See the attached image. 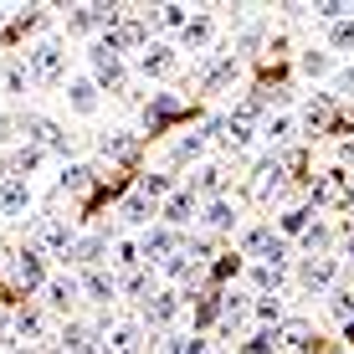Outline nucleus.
<instances>
[{"label": "nucleus", "instance_id": "54", "mask_svg": "<svg viewBox=\"0 0 354 354\" xmlns=\"http://www.w3.org/2000/svg\"><path fill=\"white\" fill-rule=\"evenodd\" d=\"M344 328H349V344H354V319H349V324H344Z\"/></svg>", "mask_w": 354, "mask_h": 354}, {"label": "nucleus", "instance_id": "12", "mask_svg": "<svg viewBox=\"0 0 354 354\" xmlns=\"http://www.w3.org/2000/svg\"><path fill=\"white\" fill-rule=\"evenodd\" d=\"M349 185H354V175H344V169L319 175V180H313V211H319V205H344L349 201Z\"/></svg>", "mask_w": 354, "mask_h": 354}, {"label": "nucleus", "instance_id": "22", "mask_svg": "<svg viewBox=\"0 0 354 354\" xmlns=\"http://www.w3.org/2000/svg\"><path fill=\"white\" fill-rule=\"evenodd\" d=\"M236 221H241V216H236V205H231L226 195H221V201H211V205H205V216H201V226L211 231V236H226V231H236Z\"/></svg>", "mask_w": 354, "mask_h": 354}, {"label": "nucleus", "instance_id": "36", "mask_svg": "<svg viewBox=\"0 0 354 354\" xmlns=\"http://www.w3.org/2000/svg\"><path fill=\"white\" fill-rule=\"evenodd\" d=\"M93 175H97L93 165H67V169H62V180H57V185H62V190H72V195H82V190L93 185Z\"/></svg>", "mask_w": 354, "mask_h": 354}, {"label": "nucleus", "instance_id": "30", "mask_svg": "<svg viewBox=\"0 0 354 354\" xmlns=\"http://www.w3.org/2000/svg\"><path fill=\"white\" fill-rule=\"evenodd\" d=\"M288 283V267H272V262H257L252 267V288H257V298H267L272 288Z\"/></svg>", "mask_w": 354, "mask_h": 354}, {"label": "nucleus", "instance_id": "52", "mask_svg": "<svg viewBox=\"0 0 354 354\" xmlns=\"http://www.w3.org/2000/svg\"><path fill=\"white\" fill-rule=\"evenodd\" d=\"M344 216H349V226H354V185H349V201H344Z\"/></svg>", "mask_w": 354, "mask_h": 354}, {"label": "nucleus", "instance_id": "13", "mask_svg": "<svg viewBox=\"0 0 354 354\" xmlns=\"http://www.w3.org/2000/svg\"><path fill=\"white\" fill-rule=\"evenodd\" d=\"M272 344H277V354H308L313 349V328L303 319H288V324L272 328Z\"/></svg>", "mask_w": 354, "mask_h": 354}, {"label": "nucleus", "instance_id": "35", "mask_svg": "<svg viewBox=\"0 0 354 354\" xmlns=\"http://www.w3.org/2000/svg\"><path fill=\"white\" fill-rule=\"evenodd\" d=\"M0 88H6V93H26L31 88V72H26V62H6V67H0Z\"/></svg>", "mask_w": 354, "mask_h": 354}, {"label": "nucleus", "instance_id": "23", "mask_svg": "<svg viewBox=\"0 0 354 354\" xmlns=\"http://www.w3.org/2000/svg\"><path fill=\"white\" fill-rule=\"evenodd\" d=\"M180 41H185L190 52H205V46L216 41V16H205V10H201V16H190V26L180 31Z\"/></svg>", "mask_w": 354, "mask_h": 354}, {"label": "nucleus", "instance_id": "26", "mask_svg": "<svg viewBox=\"0 0 354 354\" xmlns=\"http://www.w3.org/2000/svg\"><path fill=\"white\" fill-rule=\"evenodd\" d=\"M328 118H334V97H324V93H319V97H308V103H303L298 124L313 133V129H328Z\"/></svg>", "mask_w": 354, "mask_h": 354}, {"label": "nucleus", "instance_id": "10", "mask_svg": "<svg viewBox=\"0 0 354 354\" xmlns=\"http://www.w3.org/2000/svg\"><path fill=\"white\" fill-rule=\"evenodd\" d=\"M93 82H97V88H124V57H113V52H108V46L103 41H93Z\"/></svg>", "mask_w": 354, "mask_h": 354}, {"label": "nucleus", "instance_id": "14", "mask_svg": "<svg viewBox=\"0 0 354 354\" xmlns=\"http://www.w3.org/2000/svg\"><path fill=\"white\" fill-rule=\"evenodd\" d=\"M57 349L62 354H103V339H97L93 324H67L62 334H57Z\"/></svg>", "mask_w": 354, "mask_h": 354}, {"label": "nucleus", "instance_id": "29", "mask_svg": "<svg viewBox=\"0 0 354 354\" xmlns=\"http://www.w3.org/2000/svg\"><path fill=\"white\" fill-rule=\"evenodd\" d=\"M221 190H226V169L221 165H201V169H195V195L221 201Z\"/></svg>", "mask_w": 354, "mask_h": 354}, {"label": "nucleus", "instance_id": "47", "mask_svg": "<svg viewBox=\"0 0 354 354\" xmlns=\"http://www.w3.org/2000/svg\"><path fill=\"white\" fill-rule=\"evenodd\" d=\"M334 97H349V103H354V67L334 72Z\"/></svg>", "mask_w": 354, "mask_h": 354}, {"label": "nucleus", "instance_id": "28", "mask_svg": "<svg viewBox=\"0 0 354 354\" xmlns=\"http://www.w3.org/2000/svg\"><path fill=\"white\" fill-rule=\"evenodd\" d=\"M298 241H303V252H308V257H328V247H334V226H328V221H313Z\"/></svg>", "mask_w": 354, "mask_h": 354}, {"label": "nucleus", "instance_id": "31", "mask_svg": "<svg viewBox=\"0 0 354 354\" xmlns=\"http://www.w3.org/2000/svg\"><path fill=\"white\" fill-rule=\"evenodd\" d=\"M139 262H144V252H139V241H129V236H118L113 241V267H118V272H139Z\"/></svg>", "mask_w": 354, "mask_h": 354}, {"label": "nucleus", "instance_id": "42", "mask_svg": "<svg viewBox=\"0 0 354 354\" xmlns=\"http://www.w3.org/2000/svg\"><path fill=\"white\" fill-rule=\"evenodd\" d=\"M328 313H334L339 324H349L354 319V292L349 288H334V292H328Z\"/></svg>", "mask_w": 354, "mask_h": 354}, {"label": "nucleus", "instance_id": "44", "mask_svg": "<svg viewBox=\"0 0 354 354\" xmlns=\"http://www.w3.org/2000/svg\"><path fill=\"white\" fill-rule=\"evenodd\" d=\"M303 77H328V67H334V62H328V52H303Z\"/></svg>", "mask_w": 354, "mask_h": 354}, {"label": "nucleus", "instance_id": "5", "mask_svg": "<svg viewBox=\"0 0 354 354\" xmlns=\"http://www.w3.org/2000/svg\"><path fill=\"white\" fill-rule=\"evenodd\" d=\"M139 252H144V262H169V257L180 252V231L165 226V221H154V226L139 236Z\"/></svg>", "mask_w": 354, "mask_h": 354}, {"label": "nucleus", "instance_id": "48", "mask_svg": "<svg viewBox=\"0 0 354 354\" xmlns=\"http://www.w3.org/2000/svg\"><path fill=\"white\" fill-rule=\"evenodd\" d=\"M169 113H180V97H154V103H149V118H169Z\"/></svg>", "mask_w": 354, "mask_h": 354}, {"label": "nucleus", "instance_id": "15", "mask_svg": "<svg viewBox=\"0 0 354 354\" xmlns=\"http://www.w3.org/2000/svg\"><path fill=\"white\" fill-rule=\"evenodd\" d=\"M154 216H160V205H154L144 190H129L124 201H118V221H124V226H144V231H149Z\"/></svg>", "mask_w": 354, "mask_h": 354}, {"label": "nucleus", "instance_id": "25", "mask_svg": "<svg viewBox=\"0 0 354 354\" xmlns=\"http://www.w3.org/2000/svg\"><path fill=\"white\" fill-rule=\"evenodd\" d=\"M67 103L77 113H97V82L93 77H67Z\"/></svg>", "mask_w": 354, "mask_h": 354}, {"label": "nucleus", "instance_id": "49", "mask_svg": "<svg viewBox=\"0 0 354 354\" xmlns=\"http://www.w3.org/2000/svg\"><path fill=\"white\" fill-rule=\"evenodd\" d=\"M180 354H216V349H211V339L195 334V339H185V349H180Z\"/></svg>", "mask_w": 354, "mask_h": 354}, {"label": "nucleus", "instance_id": "18", "mask_svg": "<svg viewBox=\"0 0 354 354\" xmlns=\"http://www.w3.org/2000/svg\"><path fill=\"white\" fill-rule=\"evenodd\" d=\"M334 277H339V257H308V262H303V272H298V283L308 292H328V288H334Z\"/></svg>", "mask_w": 354, "mask_h": 354}, {"label": "nucleus", "instance_id": "40", "mask_svg": "<svg viewBox=\"0 0 354 354\" xmlns=\"http://www.w3.org/2000/svg\"><path fill=\"white\" fill-rule=\"evenodd\" d=\"M328 46H334V52H354V16L328 26Z\"/></svg>", "mask_w": 354, "mask_h": 354}, {"label": "nucleus", "instance_id": "34", "mask_svg": "<svg viewBox=\"0 0 354 354\" xmlns=\"http://www.w3.org/2000/svg\"><path fill=\"white\" fill-rule=\"evenodd\" d=\"M292 129H298V118H292V113H272V118L262 124V139H267V144H288Z\"/></svg>", "mask_w": 354, "mask_h": 354}, {"label": "nucleus", "instance_id": "19", "mask_svg": "<svg viewBox=\"0 0 354 354\" xmlns=\"http://www.w3.org/2000/svg\"><path fill=\"white\" fill-rule=\"evenodd\" d=\"M77 298H82L77 277H46V308H52V313H72Z\"/></svg>", "mask_w": 354, "mask_h": 354}, {"label": "nucleus", "instance_id": "50", "mask_svg": "<svg viewBox=\"0 0 354 354\" xmlns=\"http://www.w3.org/2000/svg\"><path fill=\"white\" fill-rule=\"evenodd\" d=\"M16 129H21V124H10V118H6V113H0V149H6V144H10V139H16Z\"/></svg>", "mask_w": 354, "mask_h": 354}, {"label": "nucleus", "instance_id": "2", "mask_svg": "<svg viewBox=\"0 0 354 354\" xmlns=\"http://www.w3.org/2000/svg\"><path fill=\"white\" fill-rule=\"evenodd\" d=\"M241 252L272 262V267H288V236H277L272 226H247L241 231Z\"/></svg>", "mask_w": 354, "mask_h": 354}, {"label": "nucleus", "instance_id": "37", "mask_svg": "<svg viewBox=\"0 0 354 354\" xmlns=\"http://www.w3.org/2000/svg\"><path fill=\"white\" fill-rule=\"evenodd\" d=\"M160 267H165V277H169V283H190V277H195V257H190L185 247H180L169 262H160Z\"/></svg>", "mask_w": 354, "mask_h": 354}, {"label": "nucleus", "instance_id": "9", "mask_svg": "<svg viewBox=\"0 0 354 354\" xmlns=\"http://www.w3.org/2000/svg\"><path fill=\"white\" fill-rule=\"evenodd\" d=\"M77 283H82V298H88V303H103V308L124 292V288H118V272H108V267H88Z\"/></svg>", "mask_w": 354, "mask_h": 354}, {"label": "nucleus", "instance_id": "7", "mask_svg": "<svg viewBox=\"0 0 354 354\" xmlns=\"http://www.w3.org/2000/svg\"><path fill=\"white\" fill-rule=\"evenodd\" d=\"M26 211H31V180L6 175L0 180V216H6V221H21Z\"/></svg>", "mask_w": 354, "mask_h": 354}, {"label": "nucleus", "instance_id": "51", "mask_svg": "<svg viewBox=\"0 0 354 354\" xmlns=\"http://www.w3.org/2000/svg\"><path fill=\"white\" fill-rule=\"evenodd\" d=\"M6 334H16V319H6V313H0V344H10Z\"/></svg>", "mask_w": 354, "mask_h": 354}, {"label": "nucleus", "instance_id": "4", "mask_svg": "<svg viewBox=\"0 0 354 354\" xmlns=\"http://www.w3.org/2000/svg\"><path fill=\"white\" fill-rule=\"evenodd\" d=\"M10 283L26 288V292L46 288V252H41V247H21L16 262H10Z\"/></svg>", "mask_w": 354, "mask_h": 354}, {"label": "nucleus", "instance_id": "24", "mask_svg": "<svg viewBox=\"0 0 354 354\" xmlns=\"http://www.w3.org/2000/svg\"><path fill=\"white\" fill-rule=\"evenodd\" d=\"M46 328H52V324H46L41 308H21V313H16V339H21V344H41Z\"/></svg>", "mask_w": 354, "mask_h": 354}, {"label": "nucleus", "instance_id": "38", "mask_svg": "<svg viewBox=\"0 0 354 354\" xmlns=\"http://www.w3.org/2000/svg\"><path fill=\"white\" fill-rule=\"evenodd\" d=\"M252 319L277 328V319H283V298H277V292H267V298H252Z\"/></svg>", "mask_w": 354, "mask_h": 354}, {"label": "nucleus", "instance_id": "53", "mask_svg": "<svg viewBox=\"0 0 354 354\" xmlns=\"http://www.w3.org/2000/svg\"><path fill=\"white\" fill-rule=\"evenodd\" d=\"M10 10H16V6H0V26H6V21H10Z\"/></svg>", "mask_w": 354, "mask_h": 354}, {"label": "nucleus", "instance_id": "33", "mask_svg": "<svg viewBox=\"0 0 354 354\" xmlns=\"http://www.w3.org/2000/svg\"><path fill=\"white\" fill-rule=\"evenodd\" d=\"M97 149H103L108 160H133V149H139V139H133V133H124V129H118V133H108V139L97 144Z\"/></svg>", "mask_w": 354, "mask_h": 354}, {"label": "nucleus", "instance_id": "55", "mask_svg": "<svg viewBox=\"0 0 354 354\" xmlns=\"http://www.w3.org/2000/svg\"><path fill=\"white\" fill-rule=\"evenodd\" d=\"M0 180H6V165H0Z\"/></svg>", "mask_w": 354, "mask_h": 354}, {"label": "nucleus", "instance_id": "27", "mask_svg": "<svg viewBox=\"0 0 354 354\" xmlns=\"http://www.w3.org/2000/svg\"><path fill=\"white\" fill-rule=\"evenodd\" d=\"M113 247L108 241V231H93V236H82L77 247H72V262H88V267H103V252Z\"/></svg>", "mask_w": 354, "mask_h": 354}, {"label": "nucleus", "instance_id": "1", "mask_svg": "<svg viewBox=\"0 0 354 354\" xmlns=\"http://www.w3.org/2000/svg\"><path fill=\"white\" fill-rule=\"evenodd\" d=\"M26 72H31V82H62L67 77V46L57 41V36L36 41L26 52Z\"/></svg>", "mask_w": 354, "mask_h": 354}, {"label": "nucleus", "instance_id": "8", "mask_svg": "<svg viewBox=\"0 0 354 354\" xmlns=\"http://www.w3.org/2000/svg\"><path fill=\"white\" fill-rule=\"evenodd\" d=\"M103 46L113 57H124L133 46H149V31H144V21H113V26L103 31Z\"/></svg>", "mask_w": 354, "mask_h": 354}, {"label": "nucleus", "instance_id": "20", "mask_svg": "<svg viewBox=\"0 0 354 354\" xmlns=\"http://www.w3.org/2000/svg\"><path fill=\"white\" fill-rule=\"evenodd\" d=\"M195 211H201V201H195V190H175V195H169V201L160 205V221L180 231L185 221H195Z\"/></svg>", "mask_w": 354, "mask_h": 354}, {"label": "nucleus", "instance_id": "46", "mask_svg": "<svg viewBox=\"0 0 354 354\" xmlns=\"http://www.w3.org/2000/svg\"><path fill=\"white\" fill-rule=\"evenodd\" d=\"M160 26L185 31V26H190V10H185V6H160Z\"/></svg>", "mask_w": 354, "mask_h": 354}, {"label": "nucleus", "instance_id": "11", "mask_svg": "<svg viewBox=\"0 0 354 354\" xmlns=\"http://www.w3.org/2000/svg\"><path fill=\"white\" fill-rule=\"evenodd\" d=\"M180 308H185V298H180L175 288H160L149 303H144V324H154V328H169L180 319Z\"/></svg>", "mask_w": 354, "mask_h": 354}, {"label": "nucleus", "instance_id": "41", "mask_svg": "<svg viewBox=\"0 0 354 354\" xmlns=\"http://www.w3.org/2000/svg\"><path fill=\"white\" fill-rule=\"evenodd\" d=\"M46 160V149H36V144H26V149H16V160H10V169H16L21 180H31V169Z\"/></svg>", "mask_w": 354, "mask_h": 354}, {"label": "nucleus", "instance_id": "21", "mask_svg": "<svg viewBox=\"0 0 354 354\" xmlns=\"http://www.w3.org/2000/svg\"><path fill=\"white\" fill-rule=\"evenodd\" d=\"M236 72H241L236 57H211V62H205V72H201V88H205V93H221L226 82H236Z\"/></svg>", "mask_w": 354, "mask_h": 354}, {"label": "nucleus", "instance_id": "43", "mask_svg": "<svg viewBox=\"0 0 354 354\" xmlns=\"http://www.w3.org/2000/svg\"><path fill=\"white\" fill-rule=\"evenodd\" d=\"M139 190L149 195L154 205H160V201H169V195H175V185H169V175H144V180H139Z\"/></svg>", "mask_w": 354, "mask_h": 354}, {"label": "nucleus", "instance_id": "32", "mask_svg": "<svg viewBox=\"0 0 354 354\" xmlns=\"http://www.w3.org/2000/svg\"><path fill=\"white\" fill-rule=\"evenodd\" d=\"M308 226H313V205H292V211H283V226H277V236H303Z\"/></svg>", "mask_w": 354, "mask_h": 354}, {"label": "nucleus", "instance_id": "6", "mask_svg": "<svg viewBox=\"0 0 354 354\" xmlns=\"http://www.w3.org/2000/svg\"><path fill=\"white\" fill-rule=\"evenodd\" d=\"M103 354H144V324L139 319H118L103 334Z\"/></svg>", "mask_w": 354, "mask_h": 354}, {"label": "nucleus", "instance_id": "39", "mask_svg": "<svg viewBox=\"0 0 354 354\" xmlns=\"http://www.w3.org/2000/svg\"><path fill=\"white\" fill-rule=\"evenodd\" d=\"M118 288H124L129 298H144V303H149L154 292H160V288H154V277H149V272H129V277H118Z\"/></svg>", "mask_w": 354, "mask_h": 354}, {"label": "nucleus", "instance_id": "3", "mask_svg": "<svg viewBox=\"0 0 354 354\" xmlns=\"http://www.w3.org/2000/svg\"><path fill=\"white\" fill-rule=\"evenodd\" d=\"M36 247H41L46 257H72L77 231H72V221H62V216H46V221L36 226Z\"/></svg>", "mask_w": 354, "mask_h": 354}, {"label": "nucleus", "instance_id": "17", "mask_svg": "<svg viewBox=\"0 0 354 354\" xmlns=\"http://www.w3.org/2000/svg\"><path fill=\"white\" fill-rule=\"evenodd\" d=\"M113 21H118L113 6H72V10H67V31H77V36H82V31H97V26L108 31Z\"/></svg>", "mask_w": 354, "mask_h": 354}, {"label": "nucleus", "instance_id": "16", "mask_svg": "<svg viewBox=\"0 0 354 354\" xmlns=\"http://www.w3.org/2000/svg\"><path fill=\"white\" fill-rule=\"evenodd\" d=\"M175 67H180V57H175V46H165V41H149L139 52V72L144 77H175Z\"/></svg>", "mask_w": 354, "mask_h": 354}, {"label": "nucleus", "instance_id": "45", "mask_svg": "<svg viewBox=\"0 0 354 354\" xmlns=\"http://www.w3.org/2000/svg\"><path fill=\"white\" fill-rule=\"evenodd\" d=\"M201 154H205V133H185L175 144V160H201Z\"/></svg>", "mask_w": 354, "mask_h": 354}]
</instances>
